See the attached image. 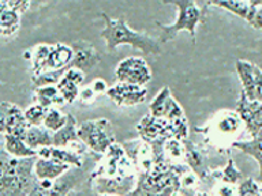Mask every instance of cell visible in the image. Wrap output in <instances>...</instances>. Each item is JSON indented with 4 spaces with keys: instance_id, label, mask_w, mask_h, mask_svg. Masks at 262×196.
Returning a JSON list of instances; mask_svg holds the SVG:
<instances>
[{
    "instance_id": "24",
    "label": "cell",
    "mask_w": 262,
    "mask_h": 196,
    "mask_svg": "<svg viewBox=\"0 0 262 196\" xmlns=\"http://www.w3.org/2000/svg\"><path fill=\"white\" fill-rule=\"evenodd\" d=\"M231 147L241 150L243 154L249 155L257 161L258 166H259V183L262 187V132H259L255 138H251V140H247V142L236 140L232 143Z\"/></svg>"
},
{
    "instance_id": "16",
    "label": "cell",
    "mask_w": 262,
    "mask_h": 196,
    "mask_svg": "<svg viewBox=\"0 0 262 196\" xmlns=\"http://www.w3.org/2000/svg\"><path fill=\"white\" fill-rule=\"evenodd\" d=\"M74 59V48L70 45H66L63 42L59 44L51 45V51H49L48 56L45 59L44 64L41 65L40 74L49 72V71H66V69L71 67L70 63Z\"/></svg>"
},
{
    "instance_id": "25",
    "label": "cell",
    "mask_w": 262,
    "mask_h": 196,
    "mask_svg": "<svg viewBox=\"0 0 262 196\" xmlns=\"http://www.w3.org/2000/svg\"><path fill=\"white\" fill-rule=\"evenodd\" d=\"M25 142L30 149L38 151L42 147L52 146V132L45 130L44 127L29 126L26 134H25Z\"/></svg>"
},
{
    "instance_id": "27",
    "label": "cell",
    "mask_w": 262,
    "mask_h": 196,
    "mask_svg": "<svg viewBox=\"0 0 262 196\" xmlns=\"http://www.w3.org/2000/svg\"><path fill=\"white\" fill-rule=\"evenodd\" d=\"M213 6L224 8L228 12L233 14V15L239 16L242 19H247V16L251 10V0L249 2H239V0H213Z\"/></svg>"
},
{
    "instance_id": "39",
    "label": "cell",
    "mask_w": 262,
    "mask_h": 196,
    "mask_svg": "<svg viewBox=\"0 0 262 196\" xmlns=\"http://www.w3.org/2000/svg\"><path fill=\"white\" fill-rule=\"evenodd\" d=\"M90 87L93 89V91L96 94H104L108 91V85H106V82L104 81V79H101V78H97V79H94L92 83H90Z\"/></svg>"
},
{
    "instance_id": "17",
    "label": "cell",
    "mask_w": 262,
    "mask_h": 196,
    "mask_svg": "<svg viewBox=\"0 0 262 196\" xmlns=\"http://www.w3.org/2000/svg\"><path fill=\"white\" fill-rule=\"evenodd\" d=\"M70 167H71L70 165L59 162L56 159L37 157L34 166H33V172H34L37 181H41V180L56 181L57 179H60L61 176H64L70 170Z\"/></svg>"
},
{
    "instance_id": "1",
    "label": "cell",
    "mask_w": 262,
    "mask_h": 196,
    "mask_svg": "<svg viewBox=\"0 0 262 196\" xmlns=\"http://www.w3.org/2000/svg\"><path fill=\"white\" fill-rule=\"evenodd\" d=\"M190 170L184 162L156 163L150 170L138 172L137 185L127 196H173L179 191L183 175Z\"/></svg>"
},
{
    "instance_id": "26",
    "label": "cell",
    "mask_w": 262,
    "mask_h": 196,
    "mask_svg": "<svg viewBox=\"0 0 262 196\" xmlns=\"http://www.w3.org/2000/svg\"><path fill=\"white\" fill-rule=\"evenodd\" d=\"M242 172L241 169H237L236 163L231 157L228 158L225 166L220 167V169H214L212 170V177L217 183H225V184H233L237 185L242 180Z\"/></svg>"
},
{
    "instance_id": "3",
    "label": "cell",
    "mask_w": 262,
    "mask_h": 196,
    "mask_svg": "<svg viewBox=\"0 0 262 196\" xmlns=\"http://www.w3.org/2000/svg\"><path fill=\"white\" fill-rule=\"evenodd\" d=\"M101 18L104 19L105 28L102 29L100 36L105 40L106 49L110 52H114L115 49L122 45H128L145 55H160L163 52L159 40L128 28L124 18L112 19L105 12H101Z\"/></svg>"
},
{
    "instance_id": "32",
    "label": "cell",
    "mask_w": 262,
    "mask_h": 196,
    "mask_svg": "<svg viewBox=\"0 0 262 196\" xmlns=\"http://www.w3.org/2000/svg\"><path fill=\"white\" fill-rule=\"evenodd\" d=\"M262 195L261 184L253 179H246L237 185L236 196H259Z\"/></svg>"
},
{
    "instance_id": "29",
    "label": "cell",
    "mask_w": 262,
    "mask_h": 196,
    "mask_svg": "<svg viewBox=\"0 0 262 196\" xmlns=\"http://www.w3.org/2000/svg\"><path fill=\"white\" fill-rule=\"evenodd\" d=\"M164 151L167 158L172 162H184V144L183 140H178V139H169L165 142Z\"/></svg>"
},
{
    "instance_id": "18",
    "label": "cell",
    "mask_w": 262,
    "mask_h": 196,
    "mask_svg": "<svg viewBox=\"0 0 262 196\" xmlns=\"http://www.w3.org/2000/svg\"><path fill=\"white\" fill-rule=\"evenodd\" d=\"M74 48V59L70 63L71 67H77L82 71H90V69L96 67L101 60L100 53L94 46L89 42H75Z\"/></svg>"
},
{
    "instance_id": "40",
    "label": "cell",
    "mask_w": 262,
    "mask_h": 196,
    "mask_svg": "<svg viewBox=\"0 0 262 196\" xmlns=\"http://www.w3.org/2000/svg\"><path fill=\"white\" fill-rule=\"evenodd\" d=\"M49 0H34V6L36 7H38V6H42V4L48 3Z\"/></svg>"
},
{
    "instance_id": "14",
    "label": "cell",
    "mask_w": 262,
    "mask_h": 196,
    "mask_svg": "<svg viewBox=\"0 0 262 196\" xmlns=\"http://www.w3.org/2000/svg\"><path fill=\"white\" fill-rule=\"evenodd\" d=\"M236 112L241 114L242 120L245 122L246 130L249 131L251 138H255L259 132H262V102L250 101L243 91L239 94Z\"/></svg>"
},
{
    "instance_id": "31",
    "label": "cell",
    "mask_w": 262,
    "mask_h": 196,
    "mask_svg": "<svg viewBox=\"0 0 262 196\" xmlns=\"http://www.w3.org/2000/svg\"><path fill=\"white\" fill-rule=\"evenodd\" d=\"M57 89L60 91L61 97L64 100L66 104H73L74 101H77L78 97H79V87L81 86L75 85L74 82L66 79V78H61L59 83H57Z\"/></svg>"
},
{
    "instance_id": "34",
    "label": "cell",
    "mask_w": 262,
    "mask_h": 196,
    "mask_svg": "<svg viewBox=\"0 0 262 196\" xmlns=\"http://www.w3.org/2000/svg\"><path fill=\"white\" fill-rule=\"evenodd\" d=\"M61 78H66V79L74 82L75 85L82 86V83L85 81V71H82V69L77 68V67H69Z\"/></svg>"
},
{
    "instance_id": "12",
    "label": "cell",
    "mask_w": 262,
    "mask_h": 196,
    "mask_svg": "<svg viewBox=\"0 0 262 196\" xmlns=\"http://www.w3.org/2000/svg\"><path fill=\"white\" fill-rule=\"evenodd\" d=\"M149 113L159 118H165L169 121L178 120V118L186 117L184 110L179 102L172 97L171 89L168 86L161 87L156 97L149 104Z\"/></svg>"
},
{
    "instance_id": "30",
    "label": "cell",
    "mask_w": 262,
    "mask_h": 196,
    "mask_svg": "<svg viewBox=\"0 0 262 196\" xmlns=\"http://www.w3.org/2000/svg\"><path fill=\"white\" fill-rule=\"evenodd\" d=\"M47 108H44L40 104H33V105H29L26 109L24 110L25 118L28 121L29 126L33 127H41L42 122H44L45 114H47Z\"/></svg>"
},
{
    "instance_id": "5",
    "label": "cell",
    "mask_w": 262,
    "mask_h": 196,
    "mask_svg": "<svg viewBox=\"0 0 262 196\" xmlns=\"http://www.w3.org/2000/svg\"><path fill=\"white\" fill-rule=\"evenodd\" d=\"M137 131L143 142L151 143L155 140H186L188 138V122L187 118H178L173 121L159 118L151 116L150 113L139 120L137 124Z\"/></svg>"
},
{
    "instance_id": "21",
    "label": "cell",
    "mask_w": 262,
    "mask_h": 196,
    "mask_svg": "<svg viewBox=\"0 0 262 196\" xmlns=\"http://www.w3.org/2000/svg\"><path fill=\"white\" fill-rule=\"evenodd\" d=\"M79 142H81V139L78 136L77 120L73 114L69 113V118H67L64 127H61L60 130L52 134V146L70 149Z\"/></svg>"
},
{
    "instance_id": "10",
    "label": "cell",
    "mask_w": 262,
    "mask_h": 196,
    "mask_svg": "<svg viewBox=\"0 0 262 196\" xmlns=\"http://www.w3.org/2000/svg\"><path fill=\"white\" fill-rule=\"evenodd\" d=\"M235 68L247 100L262 102V69L247 60H236Z\"/></svg>"
},
{
    "instance_id": "42",
    "label": "cell",
    "mask_w": 262,
    "mask_h": 196,
    "mask_svg": "<svg viewBox=\"0 0 262 196\" xmlns=\"http://www.w3.org/2000/svg\"><path fill=\"white\" fill-rule=\"evenodd\" d=\"M212 2H213V0H206V3H208V4H210Z\"/></svg>"
},
{
    "instance_id": "9",
    "label": "cell",
    "mask_w": 262,
    "mask_h": 196,
    "mask_svg": "<svg viewBox=\"0 0 262 196\" xmlns=\"http://www.w3.org/2000/svg\"><path fill=\"white\" fill-rule=\"evenodd\" d=\"M105 161L97 169V172H93L89 180H93L98 176H108V177H115V176H124L131 173V167L134 163L128 158L124 147L114 143L112 146L105 151Z\"/></svg>"
},
{
    "instance_id": "45",
    "label": "cell",
    "mask_w": 262,
    "mask_h": 196,
    "mask_svg": "<svg viewBox=\"0 0 262 196\" xmlns=\"http://www.w3.org/2000/svg\"><path fill=\"white\" fill-rule=\"evenodd\" d=\"M259 196H262V195H259Z\"/></svg>"
},
{
    "instance_id": "20",
    "label": "cell",
    "mask_w": 262,
    "mask_h": 196,
    "mask_svg": "<svg viewBox=\"0 0 262 196\" xmlns=\"http://www.w3.org/2000/svg\"><path fill=\"white\" fill-rule=\"evenodd\" d=\"M37 157H42V158H52L56 159L61 163H67L70 166H75L78 169L83 167V159L82 154H79L77 150H71V149H64V147H42L37 151Z\"/></svg>"
},
{
    "instance_id": "28",
    "label": "cell",
    "mask_w": 262,
    "mask_h": 196,
    "mask_svg": "<svg viewBox=\"0 0 262 196\" xmlns=\"http://www.w3.org/2000/svg\"><path fill=\"white\" fill-rule=\"evenodd\" d=\"M67 118H69V113H63L57 106H53V108H49L47 110L42 127L53 134V132L60 130L61 127H64V124L67 122Z\"/></svg>"
},
{
    "instance_id": "13",
    "label": "cell",
    "mask_w": 262,
    "mask_h": 196,
    "mask_svg": "<svg viewBox=\"0 0 262 196\" xmlns=\"http://www.w3.org/2000/svg\"><path fill=\"white\" fill-rule=\"evenodd\" d=\"M106 97L111 101L115 102L118 106L128 108L142 104L147 95L146 86H138L126 83V82H118L116 85L111 86L106 91Z\"/></svg>"
},
{
    "instance_id": "4",
    "label": "cell",
    "mask_w": 262,
    "mask_h": 196,
    "mask_svg": "<svg viewBox=\"0 0 262 196\" xmlns=\"http://www.w3.org/2000/svg\"><path fill=\"white\" fill-rule=\"evenodd\" d=\"M163 3L173 4L178 7V19L172 24H163L160 22L156 23L161 30L159 37L160 44L163 45L168 41H172L182 30H187L192 38V44H195L196 26L205 22L206 7H198L195 0H163Z\"/></svg>"
},
{
    "instance_id": "7",
    "label": "cell",
    "mask_w": 262,
    "mask_h": 196,
    "mask_svg": "<svg viewBox=\"0 0 262 196\" xmlns=\"http://www.w3.org/2000/svg\"><path fill=\"white\" fill-rule=\"evenodd\" d=\"M245 122L236 110H220L205 127V134L212 142L232 146L245 130Z\"/></svg>"
},
{
    "instance_id": "38",
    "label": "cell",
    "mask_w": 262,
    "mask_h": 196,
    "mask_svg": "<svg viewBox=\"0 0 262 196\" xmlns=\"http://www.w3.org/2000/svg\"><path fill=\"white\" fill-rule=\"evenodd\" d=\"M97 94L94 93L93 89L90 87V85L88 87H83V89L79 90V97L78 100L82 102V104H85V105H89L92 102L94 101V98H96Z\"/></svg>"
},
{
    "instance_id": "37",
    "label": "cell",
    "mask_w": 262,
    "mask_h": 196,
    "mask_svg": "<svg viewBox=\"0 0 262 196\" xmlns=\"http://www.w3.org/2000/svg\"><path fill=\"white\" fill-rule=\"evenodd\" d=\"M237 185L219 183L216 187V196H236Z\"/></svg>"
},
{
    "instance_id": "2",
    "label": "cell",
    "mask_w": 262,
    "mask_h": 196,
    "mask_svg": "<svg viewBox=\"0 0 262 196\" xmlns=\"http://www.w3.org/2000/svg\"><path fill=\"white\" fill-rule=\"evenodd\" d=\"M37 157L15 158L0 144V196H28L37 179L33 166Z\"/></svg>"
},
{
    "instance_id": "44",
    "label": "cell",
    "mask_w": 262,
    "mask_h": 196,
    "mask_svg": "<svg viewBox=\"0 0 262 196\" xmlns=\"http://www.w3.org/2000/svg\"><path fill=\"white\" fill-rule=\"evenodd\" d=\"M239 2H249V0H239Z\"/></svg>"
},
{
    "instance_id": "43",
    "label": "cell",
    "mask_w": 262,
    "mask_h": 196,
    "mask_svg": "<svg viewBox=\"0 0 262 196\" xmlns=\"http://www.w3.org/2000/svg\"><path fill=\"white\" fill-rule=\"evenodd\" d=\"M97 196H112V195H97Z\"/></svg>"
},
{
    "instance_id": "36",
    "label": "cell",
    "mask_w": 262,
    "mask_h": 196,
    "mask_svg": "<svg viewBox=\"0 0 262 196\" xmlns=\"http://www.w3.org/2000/svg\"><path fill=\"white\" fill-rule=\"evenodd\" d=\"M8 8H11L14 11L25 14L29 8L32 7L33 0H3Z\"/></svg>"
},
{
    "instance_id": "19",
    "label": "cell",
    "mask_w": 262,
    "mask_h": 196,
    "mask_svg": "<svg viewBox=\"0 0 262 196\" xmlns=\"http://www.w3.org/2000/svg\"><path fill=\"white\" fill-rule=\"evenodd\" d=\"M77 181H81V175L61 176L53 184L52 188H42L38 183L33 187L28 196H69L70 191L73 189L74 185H77Z\"/></svg>"
},
{
    "instance_id": "35",
    "label": "cell",
    "mask_w": 262,
    "mask_h": 196,
    "mask_svg": "<svg viewBox=\"0 0 262 196\" xmlns=\"http://www.w3.org/2000/svg\"><path fill=\"white\" fill-rule=\"evenodd\" d=\"M12 105H14L12 102H0V135L6 134V124H7V118L10 116Z\"/></svg>"
},
{
    "instance_id": "11",
    "label": "cell",
    "mask_w": 262,
    "mask_h": 196,
    "mask_svg": "<svg viewBox=\"0 0 262 196\" xmlns=\"http://www.w3.org/2000/svg\"><path fill=\"white\" fill-rule=\"evenodd\" d=\"M93 181V189L97 195L127 196L137 185V175L128 173L124 176H98Z\"/></svg>"
},
{
    "instance_id": "23",
    "label": "cell",
    "mask_w": 262,
    "mask_h": 196,
    "mask_svg": "<svg viewBox=\"0 0 262 196\" xmlns=\"http://www.w3.org/2000/svg\"><path fill=\"white\" fill-rule=\"evenodd\" d=\"M34 98H36L37 104H40V105H42L47 109L53 108V106L59 108V106L66 104L56 85H47L36 87L34 89Z\"/></svg>"
},
{
    "instance_id": "41",
    "label": "cell",
    "mask_w": 262,
    "mask_h": 196,
    "mask_svg": "<svg viewBox=\"0 0 262 196\" xmlns=\"http://www.w3.org/2000/svg\"><path fill=\"white\" fill-rule=\"evenodd\" d=\"M196 196H209L208 193H205V192H198V193H196Z\"/></svg>"
},
{
    "instance_id": "33",
    "label": "cell",
    "mask_w": 262,
    "mask_h": 196,
    "mask_svg": "<svg viewBox=\"0 0 262 196\" xmlns=\"http://www.w3.org/2000/svg\"><path fill=\"white\" fill-rule=\"evenodd\" d=\"M246 22L251 28L262 30V0H251V10Z\"/></svg>"
},
{
    "instance_id": "8",
    "label": "cell",
    "mask_w": 262,
    "mask_h": 196,
    "mask_svg": "<svg viewBox=\"0 0 262 196\" xmlns=\"http://www.w3.org/2000/svg\"><path fill=\"white\" fill-rule=\"evenodd\" d=\"M115 75L119 82L138 86H146L153 78L146 60L139 56L126 57L119 61L115 68Z\"/></svg>"
},
{
    "instance_id": "15",
    "label": "cell",
    "mask_w": 262,
    "mask_h": 196,
    "mask_svg": "<svg viewBox=\"0 0 262 196\" xmlns=\"http://www.w3.org/2000/svg\"><path fill=\"white\" fill-rule=\"evenodd\" d=\"M183 144L184 150H186V153H184V163H187V166L191 169V172H194L196 177L202 180V181L213 180L212 170H210V167L208 165V154L205 153V150L195 146L188 139L183 140Z\"/></svg>"
},
{
    "instance_id": "6",
    "label": "cell",
    "mask_w": 262,
    "mask_h": 196,
    "mask_svg": "<svg viewBox=\"0 0 262 196\" xmlns=\"http://www.w3.org/2000/svg\"><path fill=\"white\" fill-rule=\"evenodd\" d=\"M78 136L88 150L97 157L105 154V151L116 143L114 128L108 118L85 120L78 126Z\"/></svg>"
},
{
    "instance_id": "22",
    "label": "cell",
    "mask_w": 262,
    "mask_h": 196,
    "mask_svg": "<svg viewBox=\"0 0 262 196\" xmlns=\"http://www.w3.org/2000/svg\"><path fill=\"white\" fill-rule=\"evenodd\" d=\"M3 147L6 153L15 158H32L37 157V151L30 149L24 140V138L14 135H3Z\"/></svg>"
}]
</instances>
